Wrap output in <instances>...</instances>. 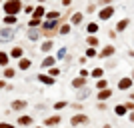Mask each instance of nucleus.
<instances>
[{
  "mask_svg": "<svg viewBox=\"0 0 134 128\" xmlns=\"http://www.w3.org/2000/svg\"><path fill=\"white\" fill-rule=\"evenodd\" d=\"M58 28H60V18L58 20H44L42 22V36L52 38V36H56Z\"/></svg>",
  "mask_w": 134,
  "mask_h": 128,
  "instance_id": "1",
  "label": "nucleus"
},
{
  "mask_svg": "<svg viewBox=\"0 0 134 128\" xmlns=\"http://www.w3.org/2000/svg\"><path fill=\"white\" fill-rule=\"evenodd\" d=\"M2 10H4V14H16L18 16L24 10V4H22V0H6L2 4Z\"/></svg>",
  "mask_w": 134,
  "mask_h": 128,
  "instance_id": "2",
  "label": "nucleus"
},
{
  "mask_svg": "<svg viewBox=\"0 0 134 128\" xmlns=\"http://www.w3.org/2000/svg\"><path fill=\"white\" fill-rule=\"evenodd\" d=\"M14 36H16L14 26H4V28H0V42H10V40H14Z\"/></svg>",
  "mask_w": 134,
  "mask_h": 128,
  "instance_id": "3",
  "label": "nucleus"
},
{
  "mask_svg": "<svg viewBox=\"0 0 134 128\" xmlns=\"http://www.w3.org/2000/svg\"><path fill=\"white\" fill-rule=\"evenodd\" d=\"M114 16V6H102L100 10H98V18L100 20H110V18Z\"/></svg>",
  "mask_w": 134,
  "mask_h": 128,
  "instance_id": "4",
  "label": "nucleus"
},
{
  "mask_svg": "<svg viewBox=\"0 0 134 128\" xmlns=\"http://www.w3.org/2000/svg\"><path fill=\"white\" fill-rule=\"evenodd\" d=\"M132 84H134L132 76H122L120 80H118V90H130Z\"/></svg>",
  "mask_w": 134,
  "mask_h": 128,
  "instance_id": "5",
  "label": "nucleus"
},
{
  "mask_svg": "<svg viewBox=\"0 0 134 128\" xmlns=\"http://www.w3.org/2000/svg\"><path fill=\"white\" fill-rule=\"evenodd\" d=\"M96 98H98L100 102H106V100H110V98H112V88L108 86V88H102V90H98Z\"/></svg>",
  "mask_w": 134,
  "mask_h": 128,
  "instance_id": "6",
  "label": "nucleus"
},
{
  "mask_svg": "<svg viewBox=\"0 0 134 128\" xmlns=\"http://www.w3.org/2000/svg\"><path fill=\"white\" fill-rule=\"evenodd\" d=\"M70 124L72 126H78V124H88V116L86 114H74L70 118Z\"/></svg>",
  "mask_w": 134,
  "mask_h": 128,
  "instance_id": "7",
  "label": "nucleus"
},
{
  "mask_svg": "<svg viewBox=\"0 0 134 128\" xmlns=\"http://www.w3.org/2000/svg\"><path fill=\"white\" fill-rule=\"evenodd\" d=\"M114 52H116V48L112 44H106L100 52H98V56H100V58H110V56H114Z\"/></svg>",
  "mask_w": 134,
  "mask_h": 128,
  "instance_id": "8",
  "label": "nucleus"
},
{
  "mask_svg": "<svg viewBox=\"0 0 134 128\" xmlns=\"http://www.w3.org/2000/svg\"><path fill=\"white\" fill-rule=\"evenodd\" d=\"M30 16H34V18H44V16H46V8H44V4L34 6V12L30 14Z\"/></svg>",
  "mask_w": 134,
  "mask_h": 128,
  "instance_id": "9",
  "label": "nucleus"
},
{
  "mask_svg": "<svg viewBox=\"0 0 134 128\" xmlns=\"http://www.w3.org/2000/svg\"><path fill=\"white\" fill-rule=\"evenodd\" d=\"M40 36H42V30H38V28H28V40L36 42Z\"/></svg>",
  "mask_w": 134,
  "mask_h": 128,
  "instance_id": "10",
  "label": "nucleus"
},
{
  "mask_svg": "<svg viewBox=\"0 0 134 128\" xmlns=\"http://www.w3.org/2000/svg\"><path fill=\"white\" fill-rule=\"evenodd\" d=\"M24 56V48H20V46H14L10 50V58H14V60H20Z\"/></svg>",
  "mask_w": 134,
  "mask_h": 128,
  "instance_id": "11",
  "label": "nucleus"
},
{
  "mask_svg": "<svg viewBox=\"0 0 134 128\" xmlns=\"http://www.w3.org/2000/svg\"><path fill=\"white\" fill-rule=\"evenodd\" d=\"M4 26H14V24L18 22V18H16V14H4Z\"/></svg>",
  "mask_w": 134,
  "mask_h": 128,
  "instance_id": "12",
  "label": "nucleus"
},
{
  "mask_svg": "<svg viewBox=\"0 0 134 128\" xmlns=\"http://www.w3.org/2000/svg\"><path fill=\"white\" fill-rule=\"evenodd\" d=\"M128 26H130V20H128V18H120L118 24H116V32H124Z\"/></svg>",
  "mask_w": 134,
  "mask_h": 128,
  "instance_id": "13",
  "label": "nucleus"
},
{
  "mask_svg": "<svg viewBox=\"0 0 134 128\" xmlns=\"http://www.w3.org/2000/svg\"><path fill=\"white\" fill-rule=\"evenodd\" d=\"M82 12H72V16H70V24L72 26H78V24H82Z\"/></svg>",
  "mask_w": 134,
  "mask_h": 128,
  "instance_id": "14",
  "label": "nucleus"
},
{
  "mask_svg": "<svg viewBox=\"0 0 134 128\" xmlns=\"http://www.w3.org/2000/svg\"><path fill=\"white\" fill-rule=\"evenodd\" d=\"M114 114H116V116H126V114H128L126 104H116L114 106Z\"/></svg>",
  "mask_w": 134,
  "mask_h": 128,
  "instance_id": "15",
  "label": "nucleus"
},
{
  "mask_svg": "<svg viewBox=\"0 0 134 128\" xmlns=\"http://www.w3.org/2000/svg\"><path fill=\"white\" fill-rule=\"evenodd\" d=\"M32 66V60H30V58H20V62H18V68H20V70H28V68Z\"/></svg>",
  "mask_w": 134,
  "mask_h": 128,
  "instance_id": "16",
  "label": "nucleus"
},
{
  "mask_svg": "<svg viewBox=\"0 0 134 128\" xmlns=\"http://www.w3.org/2000/svg\"><path fill=\"white\" fill-rule=\"evenodd\" d=\"M54 62H56L54 56H48V54H46V58L42 60V64H40V66H42V68H52V66H54Z\"/></svg>",
  "mask_w": 134,
  "mask_h": 128,
  "instance_id": "17",
  "label": "nucleus"
},
{
  "mask_svg": "<svg viewBox=\"0 0 134 128\" xmlns=\"http://www.w3.org/2000/svg\"><path fill=\"white\" fill-rule=\"evenodd\" d=\"M38 80L46 86H52L54 84V76H46V74H38Z\"/></svg>",
  "mask_w": 134,
  "mask_h": 128,
  "instance_id": "18",
  "label": "nucleus"
},
{
  "mask_svg": "<svg viewBox=\"0 0 134 128\" xmlns=\"http://www.w3.org/2000/svg\"><path fill=\"white\" fill-rule=\"evenodd\" d=\"M58 122H60V114H54V116H50V118H46V120H44L46 126H56Z\"/></svg>",
  "mask_w": 134,
  "mask_h": 128,
  "instance_id": "19",
  "label": "nucleus"
},
{
  "mask_svg": "<svg viewBox=\"0 0 134 128\" xmlns=\"http://www.w3.org/2000/svg\"><path fill=\"white\" fill-rule=\"evenodd\" d=\"M26 106H28L26 100H14L12 102V110H24Z\"/></svg>",
  "mask_w": 134,
  "mask_h": 128,
  "instance_id": "20",
  "label": "nucleus"
},
{
  "mask_svg": "<svg viewBox=\"0 0 134 128\" xmlns=\"http://www.w3.org/2000/svg\"><path fill=\"white\" fill-rule=\"evenodd\" d=\"M98 28H100V26H98V22L92 20V22L86 24V32H88V34H96V32H98Z\"/></svg>",
  "mask_w": 134,
  "mask_h": 128,
  "instance_id": "21",
  "label": "nucleus"
},
{
  "mask_svg": "<svg viewBox=\"0 0 134 128\" xmlns=\"http://www.w3.org/2000/svg\"><path fill=\"white\" fill-rule=\"evenodd\" d=\"M18 124H20V126H30V124H32V116H28V114L20 116L18 118Z\"/></svg>",
  "mask_w": 134,
  "mask_h": 128,
  "instance_id": "22",
  "label": "nucleus"
},
{
  "mask_svg": "<svg viewBox=\"0 0 134 128\" xmlns=\"http://www.w3.org/2000/svg\"><path fill=\"white\" fill-rule=\"evenodd\" d=\"M84 84H86V78H84V76H76L72 80V86H74V88H82Z\"/></svg>",
  "mask_w": 134,
  "mask_h": 128,
  "instance_id": "23",
  "label": "nucleus"
},
{
  "mask_svg": "<svg viewBox=\"0 0 134 128\" xmlns=\"http://www.w3.org/2000/svg\"><path fill=\"white\" fill-rule=\"evenodd\" d=\"M88 96H90V88H84V86H82V88H80V92L76 94V98H78V100H86Z\"/></svg>",
  "mask_w": 134,
  "mask_h": 128,
  "instance_id": "24",
  "label": "nucleus"
},
{
  "mask_svg": "<svg viewBox=\"0 0 134 128\" xmlns=\"http://www.w3.org/2000/svg\"><path fill=\"white\" fill-rule=\"evenodd\" d=\"M40 50L44 52V54H48V52L52 50V40H50V38L44 40V42H42V46H40Z\"/></svg>",
  "mask_w": 134,
  "mask_h": 128,
  "instance_id": "25",
  "label": "nucleus"
},
{
  "mask_svg": "<svg viewBox=\"0 0 134 128\" xmlns=\"http://www.w3.org/2000/svg\"><path fill=\"white\" fill-rule=\"evenodd\" d=\"M38 26H42V18H30L28 20V28H38Z\"/></svg>",
  "mask_w": 134,
  "mask_h": 128,
  "instance_id": "26",
  "label": "nucleus"
},
{
  "mask_svg": "<svg viewBox=\"0 0 134 128\" xmlns=\"http://www.w3.org/2000/svg\"><path fill=\"white\" fill-rule=\"evenodd\" d=\"M70 28H72V24H60L58 34H60V36H66V34H70Z\"/></svg>",
  "mask_w": 134,
  "mask_h": 128,
  "instance_id": "27",
  "label": "nucleus"
},
{
  "mask_svg": "<svg viewBox=\"0 0 134 128\" xmlns=\"http://www.w3.org/2000/svg\"><path fill=\"white\" fill-rule=\"evenodd\" d=\"M46 20H58V18H62L60 16V12H58V10H52V12H46Z\"/></svg>",
  "mask_w": 134,
  "mask_h": 128,
  "instance_id": "28",
  "label": "nucleus"
},
{
  "mask_svg": "<svg viewBox=\"0 0 134 128\" xmlns=\"http://www.w3.org/2000/svg\"><path fill=\"white\" fill-rule=\"evenodd\" d=\"M86 44H88V46H94V48H96V46H98V38H96L94 34H88V36H86Z\"/></svg>",
  "mask_w": 134,
  "mask_h": 128,
  "instance_id": "29",
  "label": "nucleus"
},
{
  "mask_svg": "<svg viewBox=\"0 0 134 128\" xmlns=\"http://www.w3.org/2000/svg\"><path fill=\"white\" fill-rule=\"evenodd\" d=\"M8 60H10V54L0 50V66H8Z\"/></svg>",
  "mask_w": 134,
  "mask_h": 128,
  "instance_id": "30",
  "label": "nucleus"
},
{
  "mask_svg": "<svg viewBox=\"0 0 134 128\" xmlns=\"http://www.w3.org/2000/svg\"><path fill=\"white\" fill-rule=\"evenodd\" d=\"M102 74H104V68H94V70L90 72V76H92V78H96V80H98V78H102Z\"/></svg>",
  "mask_w": 134,
  "mask_h": 128,
  "instance_id": "31",
  "label": "nucleus"
},
{
  "mask_svg": "<svg viewBox=\"0 0 134 128\" xmlns=\"http://www.w3.org/2000/svg\"><path fill=\"white\" fill-rule=\"evenodd\" d=\"M98 56V52H96L94 46H88V50H86V58H96Z\"/></svg>",
  "mask_w": 134,
  "mask_h": 128,
  "instance_id": "32",
  "label": "nucleus"
},
{
  "mask_svg": "<svg viewBox=\"0 0 134 128\" xmlns=\"http://www.w3.org/2000/svg\"><path fill=\"white\" fill-rule=\"evenodd\" d=\"M96 88H98V90L108 88V80H104V78H98V82H96Z\"/></svg>",
  "mask_w": 134,
  "mask_h": 128,
  "instance_id": "33",
  "label": "nucleus"
},
{
  "mask_svg": "<svg viewBox=\"0 0 134 128\" xmlns=\"http://www.w3.org/2000/svg\"><path fill=\"white\" fill-rule=\"evenodd\" d=\"M66 50H68V48H64V46H62L60 50L56 52V58H58V60H62V58H66Z\"/></svg>",
  "mask_w": 134,
  "mask_h": 128,
  "instance_id": "34",
  "label": "nucleus"
},
{
  "mask_svg": "<svg viewBox=\"0 0 134 128\" xmlns=\"http://www.w3.org/2000/svg\"><path fill=\"white\" fill-rule=\"evenodd\" d=\"M14 74H16V72H14V68H10V66L4 68V76L6 78H14Z\"/></svg>",
  "mask_w": 134,
  "mask_h": 128,
  "instance_id": "35",
  "label": "nucleus"
},
{
  "mask_svg": "<svg viewBox=\"0 0 134 128\" xmlns=\"http://www.w3.org/2000/svg\"><path fill=\"white\" fill-rule=\"evenodd\" d=\"M66 106H68V102L60 100V102H56V104H54V110H62V108H66Z\"/></svg>",
  "mask_w": 134,
  "mask_h": 128,
  "instance_id": "36",
  "label": "nucleus"
},
{
  "mask_svg": "<svg viewBox=\"0 0 134 128\" xmlns=\"http://www.w3.org/2000/svg\"><path fill=\"white\" fill-rule=\"evenodd\" d=\"M22 12H26V14H32V12H34V6H32V4L24 6V10H22Z\"/></svg>",
  "mask_w": 134,
  "mask_h": 128,
  "instance_id": "37",
  "label": "nucleus"
},
{
  "mask_svg": "<svg viewBox=\"0 0 134 128\" xmlns=\"http://www.w3.org/2000/svg\"><path fill=\"white\" fill-rule=\"evenodd\" d=\"M94 10H96V4H88L86 6V12H88V14H94Z\"/></svg>",
  "mask_w": 134,
  "mask_h": 128,
  "instance_id": "38",
  "label": "nucleus"
},
{
  "mask_svg": "<svg viewBox=\"0 0 134 128\" xmlns=\"http://www.w3.org/2000/svg\"><path fill=\"white\" fill-rule=\"evenodd\" d=\"M112 2H114V0H100V2H98V6H110Z\"/></svg>",
  "mask_w": 134,
  "mask_h": 128,
  "instance_id": "39",
  "label": "nucleus"
},
{
  "mask_svg": "<svg viewBox=\"0 0 134 128\" xmlns=\"http://www.w3.org/2000/svg\"><path fill=\"white\" fill-rule=\"evenodd\" d=\"M48 70H50V76H56V74L60 72V70H58V68H56V66H52V68H48Z\"/></svg>",
  "mask_w": 134,
  "mask_h": 128,
  "instance_id": "40",
  "label": "nucleus"
},
{
  "mask_svg": "<svg viewBox=\"0 0 134 128\" xmlns=\"http://www.w3.org/2000/svg\"><path fill=\"white\" fill-rule=\"evenodd\" d=\"M108 36H110V38L114 40V38H116V36H118V32H116V30H108Z\"/></svg>",
  "mask_w": 134,
  "mask_h": 128,
  "instance_id": "41",
  "label": "nucleus"
},
{
  "mask_svg": "<svg viewBox=\"0 0 134 128\" xmlns=\"http://www.w3.org/2000/svg\"><path fill=\"white\" fill-rule=\"evenodd\" d=\"M126 108H128V112H130V110H134V100L126 102Z\"/></svg>",
  "mask_w": 134,
  "mask_h": 128,
  "instance_id": "42",
  "label": "nucleus"
},
{
  "mask_svg": "<svg viewBox=\"0 0 134 128\" xmlns=\"http://www.w3.org/2000/svg\"><path fill=\"white\" fill-rule=\"evenodd\" d=\"M128 120L134 124V110H130V112H128Z\"/></svg>",
  "mask_w": 134,
  "mask_h": 128,
  "instance_id": "43",
  "label": "nucleus"
},
{
  "mask_svg": "<svg viewBox=\"0 0 134 128\" xmlns=\"http://www.w3.org/2000/svg\"><path fill=\"white\" fill-rule=\"evenodd\" d=\"M0 128H14L12 124H6V122H0Z\"/></svg>",
  "mask_w": 134,
  "mask_h": 128,
  "instance_id": "44",
  "label": "nucleus"
},
{
  "mask_svg": "<svg viewBox=\"0 0 134 128\" xmlns=\"http://www.w3.org/2000/svg\"><path fill=\"white\" fill-rule=\"evenodd\" d=\"M60 2H62L64 6H70V4H72V0H60Z\"/></svg>",
  "mask_w": 134,
  "mask_h": 128,
  "instance_id": "45",
  "label": "nucleus"
},
{
  "mask_svg": "<svg viewBox=\"0 0 134 128\" xmlns=\"http://www.w3.org/2000/svg\"><path fill=\"white\" fill-rule=\"evenodd\" d=\"M128 56H130V58H134V50H128Z\"/></svg>",
  "mask_w": 134,
  "mask_h": 128,
  "instance_id": "46",
  "label": "nucleus"
},
{
  "mask_svg": "<svg viewBox=\"0 0 134 128\" xmlns=\"http://www.w3.org/2000/svg\"><path fill=\"white\" fill-rule=\"evenodd\" d=\"M0 88H6V82H2V80H0Z\"/></svg>",
  "mask_w": 134,
  "mask_h": 128,
  "instance_id": "47",
  "label": "nucleus"
},
{
  "mask_svg": "<svg viewBox=\"0 0 134 128\" xmlns=\"http://www.w3.org/2000/svg\"><path fill=\"white\" fill-rule=\"evenodd\" d=\"M104 128H112V126H110V124H104Z\"/></svg>",
  "mask_w": 134,
  "mask_h": 128,
  "instance_id": "48",
  "label": "nucleus"
},
{
  "mask_svg": "<svg viewBox=\"0 0 134 128\" xmlns=\"http://www.w3.org/2000/svg\"><path fill=\"white\" fill-rule=\"evenodd\" d=\"M38 2H40V4H44V2H46V0H38Z\"/></svg>",
  "mask_w": 134,
  "mask_h": 128,
  "instance_id": "49",
  "label": "nucleus"
},
{
  "mask_svg": "<svg viewBox=\"0 0 134 128\" xmlns=\"http://www.w3.org/2000/svg\"><path fill=\"white\" fill-rule=\"evenodd\" d=\"M130 98H132V100H134V94H130Z\"/></svg>",
  "mask_w": 134,
  "mask_h": 128,
  "instance_id": "50",
  "label": "nucleus"
},
{
  "mask_svg": "<svg viewBox=\"0 0 134 128\" xmlns=\"http://www.w3.org/2000/svg\"><path fill=\"white\" fill-rule=\"evenodd\" d=\"M132 80H134V70H132Z\"/></svg>",
  "mask_w": 134,
  "mask_h": 128,
  "instance_id": "51",
  "label": "nucleus"
},
{
  "mask_svg": "<svg viewBox=\"0 0 134 128\" xmlns=\"http://www.w3.org/2000/svg\"><path fill=\"white\" fill-rule=\"evenodd\" d=\"M38 128H42V126H38Z\"/></svg>",
  "mask_w": 134,
  "mask_h": 128,
  "instance_id": "52",
  "label": "nucleus"
},
{
  "mask_svg": "<svg viewBox=\"0 0 134 128\" xmlns=\"http://www.w3.org/2000/svg\"><path fill=\"white\" fill-rule=\"evenodd\" d=\"M0 2H2V0H0Z\"/></svg>",
  "mask_w": 134,
  "mask_h": 128,
  "instance_id": "53",
  "label": "nucleus"
}]
</instances>
